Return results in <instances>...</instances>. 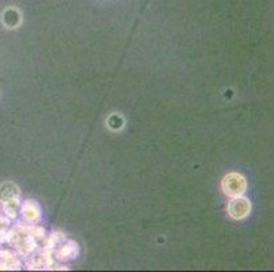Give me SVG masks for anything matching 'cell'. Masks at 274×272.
I'll use <instances>...</instances> for the list:
<instances>
[{"label":"cell","instance_id":"cell-3","mask_svg":"<svg viewBox=\"0 0 274 272\" xmlns=\"http://www.w3.org/2000/svg\"><path fill=\"white\" fill-rule=\"evenodd\" d=\"M21 215L27 223H37L41 219V207L36 200H25L21 205Z\"/></svg>","mask_w":274,"mask_h":272},{"label":"cell","instance_id":"cell-7","mask_svg":"<svg viewBox=\"0 0 274 272\" xmlns=\"http://www.w3.org/2000/svg\"><path fill=\"white\" fill-rule=\"evenodd\" d=\"M19 208H21V203L19 199H14V200L6 201L3 203V212L7 218L15 219L19 214Z\"/></svg>","mask_w":274,"mask_h":272},{"label":"cell","instance_id":"cell-4","mask_svg":"<svg viewBox=\"0 0 274 272\" xmlns=\"http://www.w3.org/2000/svg\"><path fill=\"white\" fill-rule=\"evenodd\" d=\"M2 23L7 29H18L22 25V13L17 7L10 6L2 13Z\"/></svg>","mask_w":274,"mask_h":272},{"label":"cell","instance_id":"cell-2","mask_svg":"<svg viewBox=\"0 0 274 272\" xmlns=\"http://www.w3.org/2000/svg\"><path fill=\"white\" fill-rule=\"evenodd\" d=\"M251 201L247 197L238 196L232 197V200L228 203V207H226V211H228V215L231 218L235 219V221H242V219L247 218L248 215L251 214Z\"/></svg>","mask_w":274,"mask_h":272},{"label":"cell","instance_id":"cell-6","mask_svg":"<svg viewBox=\"0 0 274 272\" xmlns=\"http://www.w3.org/2000/svg\"><path fill=\"white\" fill-rule=\"evenodd\" d=\"M60 248L56 250L55 253V257L59 260V261H67V260L75 259L78 254V244L74 241H67L66 244L62 242L60 244Z\"/></svg>","mask_w":274,"mask_h":272},{"label":"cell","instance_id":"cell-1","mask_svg":"<svg viewBox=\"0 0 274 272\" xmlns=\"http://www.w3.org/2000/svg\"><path fill=\"white\" fill-rule=\"evenodd\" d=\"M221 189L224 195L228 197L242 196L247 191V180L240 173L232 172V173L225 174L224 179L221 180Z\"/></svg>","mask_w":274,"mask_h":272},{"label":"cell","instance_id":"cell-8","mask_svg":"<svg viewBox=\"0 0 274 272\" xmlns=\"http://www.w3.org/2000/svg\"><path fill=\"white\" fill-rule=\"evenodd\" d=\"M107 125H108L109 130L120 131L123 130V127H124V119H123L121 115L113 113V115H111V116L107 119Z\"/></svg>","mask_w":274,"mask_h":272},{"label":"cell","instance_id":"cell-5","mask_svg":"<svg viewBox=\"0 0 274 272\" xmlns=\"http://www.w3.org/2000/svg\"><path fill=\"white\" fill-rule=\"evenodd\" d=\"M21 197V189L18 185L11 181H5L0 184V203L3 204L6 201L14 200Z\"/></svg>","mask_w":274,"mask_h":272},{"label":"cell","instance_id":"cell-10","mask_svg":"<svg viewBox=\"0 0 274 272\" xmlns=\"http://www.w3.org/2000/svg\"><path fill=\"white\" fill-rule=\"evenodd\" d=\"M64 240H66V236H64L63 233H52L50 241H48V246L60 245L62 242H64Z\"/></svg>","mask_w":274,"mask_h":272},{"label":"cell","instance_id":"cell-9","mask_svg":"<svg viewBox=\"0 0 274 272\" xmlns=\"http://www.w3.org/2000/svg\"><path fill=\"white\" fill-rule=\"evenodd\" d=\"M11 228V219L7 218L6 215H0V236H6Z\"/></svg>","mask_w":274,"mask_h":272}]
</instances>
